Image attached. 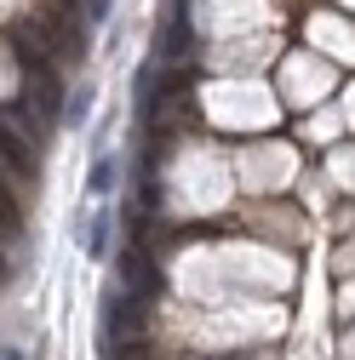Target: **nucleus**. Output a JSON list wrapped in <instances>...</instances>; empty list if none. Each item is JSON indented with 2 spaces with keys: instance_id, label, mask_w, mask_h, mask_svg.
<instances>
[{
  "instance_id": "f257e3e1",
  "label": "nucleus",
  "mask_w": 355,
  "mask_h": 360,
  "mask_svg": "<svg viewBox=\"0 0 355 360\" xmlns=\"http://www.w3.org/2000/svg\"><path fill=\"white\" fill-rule=\"evenodd\" d=\"M0 160H6L18 177H35V172H40V160H35V143L23 138V131H12L6 120H0Z\"/></svg>"
},
{
  "instance_id": "f03ea898",
  "label": "nucleus",
  "mask_w": 355,
  "mask_h": 360,
  "mask_svg": "<svg viewBox=\"0 0 355 360\" xmlns=\"http://www.w3.org/2000/svg\"><path fill=\"white\" fill-rule=\"evenodd\" d=\"M109 189H115V155H98V160H92V172H86V195L104 200Z\"/></svg>"
},
{
  "instance_id": "7ed1b4c3",
  "label": "nucleus",
  "mask_w": 355,
  "mask_h": 360,
  "mask_svg": "<svg viewBox=\"0 0 355 360\" xmlns=\"http://www.w3.org/2000/svg\"><path fill=\"white\" fill-rule=\"evenodd\" d=\"M109 229H115V223H109V212H98V217H92V229L80 235L86 257H104V252H109Z\"/></svg>"
},
{
  "instance_id": "20e7f679",
  "label": "nucleus",
  "mask_w": 355,
  "mask_h": 360,
  "mask_svg": "<svg viewBox=\"0 0 355 360\" xmlns=\"http://www.w3.org/2000/svg\"><path fill=\"white\" fill-rule=\"evenodd\" d=\"M86 103H92V86H80V92L69 98V109H63V120H69V126H80V120H86Z\"/></svg>"
},
{
  "instance_id": "39448f33",
  "label": "nucleus",
  "mask_w": 355,
  "mask_h": 360,
  "mask_svg": "<svg viewBox=\"0 0 355 360\" xmlns=\"http://www.w3.org/2000/svg\"><path fill=\"white\" fill-rule=\"evenodd\" d=\"M0 360H23V354H18V349H0Z\"/></svg>"
}]
</instances>
